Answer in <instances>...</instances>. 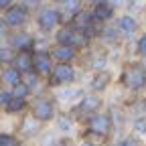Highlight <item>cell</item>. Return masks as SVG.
Returning <instances> with one entry per match:
<instances>
[{
  "instance_id": "6da1fadb",
  "label": "cell",
  "mask_w": 146,
  "mask_h": 146,
  "mask_svg": "<svg viewBox=\"0 0 146 146\" xmlns=\"http://www.w3.org/2000/svg\"><path fill=\"white\" fill-rule=\"evenodd\" d=\"M122 81L126 83L128 89H132V91H138L146 85V67L138 65V63H132V65H128L126 71H124V77Z\"/></svg>"
},
{
  "instance_id": "7a4b0ae2",
  "label": "cell",
  "mask_w": 146,
  "mask_h": 146,
  "mask_svg": "<svg viewBox=\"0 0 146 146\" xmlns=\"http://www.w3.org/2000/svg\"><path fill=\"white\" fill-rule=\"evenodd\" d=\"M49 75L51 85H63L75 79V69H73V65H69V61H59V65H55Z\"/></svg>"
},
{
  "instance_id": "3957f363",
  "label": "cell",
  "mask_w": 146,
  "mask_h": 146,
  "mask_svg": "<svg viewBox=\"0 0 146 146\" xmlns=\"http://www.w3.org/2000/svg\"><path fill=\"white\" fill-rule=\"evenodd\" d=\"M87 130L89 134H98V136H108V132L112 130V118L108 114H94L87 120Z\"/></svg>"
},
{
  "instance_id": "277c9868",
  "label": "cell",
  "mask_w": 146,
  "mask_h": 146,
  "mask_svg": "<svg viewBox=\"0 0 146 146\" xmlns=\"http://www.w3.org/2000/svg\"><path fill=\"white\" fill-rule=\"evenodd\" d=\"M57 43L61 45H71V47H83L87 43V36L83 31H75V29H61L57 33Z\"/></svg>"
},
{
  "instance_id": "5b68a950",
  "label": "cell",
  "mask_w": 146,
  "mask_h": 146,
  "mask_svg": "<svg viewBox=\"0 0 146 146\" xmlns=\"http://www.w3.org/2000/svg\"><path fill=\"white\" fill-rule=\"evenodd\" d=\"M27 16H29V12H27L25 6L14 4V6H8V8H6V12H4V23H6L8 27H21V25L27 23Z\"/></svg>"
},
{
  "instance_id": "8992f818",
  "label": "cell",
  "mask_w": 146,
  "mask_h": 146,
  "mask_svg": "<svg viewBox=\"0 0 146 146\" xmlns=\"http://www.w3.org/2000/svg\"><path fill=\"white\" fill-rule=\"evenodd\" d=\"M53 104L49 102V100H45V98H41V100H36L35 104H33V116L39 120V122H49L51 118H53Z\"/></svg>"
},
{
  "instance_id": "52a82bcc",
  "label": "cell",
  "mask_w": 146,
  "mask_h": 146,
  "mask_svg": "<svg viewBox=\"0 0 146 146\" xmlns=\"http://www.w3.org/2000/svg\"><path fill=\"white\" fill-rule=\"evenodd\" d=\"M59 21H61V16H59V12L55 10V8H43L39 12V27L43 31L55 29V27L59 25Z\"/></svg>"
},
{
  "instance_id": "ba28073f",
  "label": "cell",
  "mask_w": 146,
  "mask_h": 146,
  "mask_svg": "<svg viewBox=\"0 0 146 146\" xmlns=\"http://www.w3.org/2000/svg\"><path fill=\"white\" fill-rule=\"evenodd\" d=\"M53 55L47 53V51H36L33 55V61H35V71L41 73V75H47V73H51V65H53Z\"/></svg>"
},
{
  "instance_id": "9c48e42d",
  "label": "cell",
  "mask_w": 146,
  "mask_h": 146,
  "mask_svg": "<svg viewBox=\"0 0 146 146\" xmlns=\"http://www.w3.org/2000/svg\"><path fill=\"white\" fill-rule=\"evenodd\" d=\"M12 65L21 71V73H31L35 69V61H33V53L31 51H18L12 59Z\"/></svg>"
},
{
  "instance_id": "30bf717a",
  "label": "cell",
  "mask_w": 146,
  "mask_h": 146,
  "mask_svg": "<svg viewBox=\"0 0 146 146\" xmlns=\"http://www.w3.org/2000/svg\"><path fill=\"white\" fill-rule=\"evenodd\" d=\"M96 18H94V12H77V14H73V27H75L77 31H83L85 35H91V23H94Z\"/></svg>"
},
{
  "instance_id": "8fae6325",
  "label": "cell",
  "mask_w": 146,
  "mask_h": 146,
  "mask_svg": "<svg viewBox=\"0 0 146 146\" xmlns=\"http://www.w3.org/2000/svg\"><path fill=\"white\" fill-rule=\"evenodd\" d=\"M100 106H102V102H100L98 96H85L81 100V104L75 108V112H79V114H96L100 110Z\"/></svg>"
},
{
  "instance_id": "7c38bea8",
  "label": "cell",
  "mask_w": 146,
  "mask_h": 146,
  "mask_svg": "<svg viewBox=\"0 0 146 146\" xmlns=\"http://www.w3.org/2000/svg\"><path fill=\"white\" fill-rule=\"evenodd\" d=\"M10 43H12V47L18 49V51H29V49L33 47V36L27 35V33H16V35H12Z\"/></svg>"
},
{
  "instance_id": "4fadbf2b",
  "label": "cell",
  "mask_w": 146,
  "mask_h": 146,
  "mask_svg": "<svg viewBox=\"0 0 146 146\" xmlns=\"http://www.w3.org/2000/svg\"><path fill=\"white\" fill-rule=\"evenodd\" d=\"M53 57L55 59H59V61H71L73 57H75V47H71V45H57L53 49Z\"/></svg>"
},
{
  "instance_id": "5bb4252c",
  "label": "cell",
  "mask_w": 146,
  "mask_h": 146,
  "mask_svg": "<svg viewBox=\"0 0 146 146\" xmlns=\"http://www.w3.org/2000/svg\"><path fill=\"white\" fill-rule=\"evenodd\" d=\"M112 14H114V6L110 2H100L94 8V18H96V21H110Z\"/></svg>"
},
{
  "instance_id": "9a60e30c",
  "label": "cell",
  "mask_w": 146,
  "mask_h": 146,
  "mask_svg": "<svg viewBox=\"0 0 146 146\" xmlns=\"http://www.w3.org/2000/svg\"><path fill=\"white\" fill-rule=\"evenodd\" d=\"M2 79H4L6 83H10V85H16L18 81H23V79H21V71H18L14 65H12V67H6V69L2 71Z\"/></svg>"
},
{
  "instance_id": "2e32d148",
  "label": "cell",
  "mask_w": 146,
  "mask_h": 146,
  "mask_svg": "<svg viewBox=\"0 0 146 146\" xmlns=\"http://www.w3.org/2000/svg\"><path fill=\"white\" fill-rule=\"evenodd\" d=\"M118 29L124 33V35H132L136 31V21L132 16H122L120 21H118Z\"/></svg>"
},
{
  "instance_id": "e0dca14e",
  "label": "cell",
  "mask_w": 146,
  "mask_h": 146,
  "mask_svg": "<svg viewBox=\"0 0 146 146\" xmlns=\"http://www.w3.org/2000/svg\"><path fill=\"white\" fill-rule=\"evenodd\" d=\"M110 83V73H98V75L94 77V81H91V87H94L96 91H104Z\"/></svg>"
},
{
  "instance_id": "ac0fdd59",
  "label": "cell",
  "mask_w": 146,
  "mask_h": 146,
  "mask_svg": "<svg viewBox=\"0 0 146 146\" xmlns=\"http://www.w3.org/2000/svg\"><path fill=\"white\" fill-rule=\"evenodd\" d=\"M4 108H6V112H8V114H18V112H21V110L25 108V98L12 96V98H10V102H8Z\"/></svg>"
},
{
  "instance_id": "d6986e66",
  "label": "cell",
  "mask_w": 146,
  "mask_h": 146,
  "mask_svg": "<svg viewBox=\"0 0 146 146\" xmlns=\"http://www.w3.org/2000/svg\"><path fill=\"white\" fill-rule=\"evenodd\" d=\"M81 6V0H63V10L67 14H77Z\"/></svg>"
},
{
  "instance_id": "ffe728a7",
  "label": "cell",
  "mask_w": 146,
  "mask_h": 146,
  "mask_svg": "<svg viewBox=\"0 0 146 146\" xmlns=\"http://www.w3.org/2000/svg\"><path fill=\"white\" fill-rule=\"evenodd\" d=\"M12 94L18 96V98H27V96L31 94V87H29L25 81H18V83L14 85V89H12Z\"/></svg>"
},
{
  "instance_id": "44dd1931",
  "label": "cell",
  "mask_w": 146,
  "mask_h": 146,
  "mask_svg": "<svg viewBox=\"0 0 146 146\" xmlns=\"http://www.w3.org/2000/svg\"><path fill=\"white\" fill-rule=\"evenodd\" d=\"M0 146H21V144L10 134H0Z\"/></svg>"
},
{
  "instance_id": "7402d4cb",
  "label": "cell",
  "mask_w": 146,
  "mask_h": 146,
  "mask_svg": "<svg viewBox=\"0 0 146 146\" xmlns=\"http://www.w3.org/2000/svg\"><path fill=\"white\" fill-rule=\"evenodd\" d=\"M35 120H36V118H35V116L31 114V116H29V118H27V120L23 122V130H25L27 134H33V132H36V124H35V126H31V124H33Z\"/></svg>"
},
{
  "instance_id": "603a6c76",
  "label": "cell",
  "mask_w": 146,
  "mask_h": 146,
  "mask_svg": "<svg viewBox=\"0 0 146 146\" xmlns=\"http://www.w3.org/2000/svg\"><path fill=\"white\" fill-rule=\"evenodd\" d=\"M12 96H14L12 91H6V89H4V91H0V106H6V104L10 102Z\"/></svg>"
},
{
  "instance_id": "cb8c5ba5",
  "label": "cell",
  "mask_w": 146,
  "mask_h": 146,
  "mask_svg": "<svg viewBox=\"0 0 146 146\" xmlns=\"http://www.w3.org/2000/svg\"><path fill=\"white\" fill-rule=\"evenodd\" d=\"M136 49H138V53L142 55V57H146V35H144V36H140V41H138Z\"/></svg>"
},
{
  "instance_id": "d4e9b609",
  "label": "cell",
  "mask_w": 146,
  "mask_h": 146,
  "mask_svg": "<svg viewBox=\"0 0 146 146\" xmlns=\"http://www.w3.org/2000/svg\"><path fill=\"white\" fill-rule=\"evenodd\" d=\"M10 49H14V47H6L4 51H0V59H2V61H12V59H14Z\"/></svg>"
},
{
  "instance_id": "484cf974",
  "label": "cell",
  "mask_w": 146,
  "mask_h": 146,
  "mask_svg": "<svg viewBox=\"0 0 146 146\" xmlns=\"http://www.w3.org/2000/svg\"><path fill=\"white\" fill-rule=\"evenodd\" d=\"M122 146H142V144H140L138 138H132V136H130V138H126V140L122 142Z\"/></svg>"
},
{
  "instance_id": "4316f807",
  "label": "cell",
  "mask_w": 146,
  "mask_h": 146,
  "mask_svg": "<svg viewBox=\"0 0 146 146\" xmlns=\"http://www.w3.org/2000/svg\"><path fill=\"white\" fill-rule=\"evenodd\" d=\"M134 126H136V130H138V132L146 134V120H138V122H136Z\"/></svg>"
},
{
  "instance_id": "83f0119b",
  "label": "cell",
  "mask_w": 146,
  "mask_h": 146,
  "mask_svg": "<svg viewBox=\"0 0 146 146\" xmlns=\"http://www.w3.org/2000/svg\"><path fill=\"white\" fill-rule=\"evenodd\" d=\"M12 0H0V8H8Z\"/></svg>"
},
{
  "instance_id": "f1b7e54d",
  "label": "cell",
  "mask_w": 146,
  "mask_h": 146,
  "mask_svg": "<svg viewBox=\"0 0 146 146\" xmlns=\"http://www.w3.org/2000/svg\"><path fill=\"white\" fill-rule=\"evenodd\" d=\"M110 4H112V6H120V4H124V0H110Z\"/></svg>"
},
{
  "instance_id": "f546056e",
  "label": "cell",
  "mask_w": 146,
  "mask_h": 146,
  "mask_svg": "<svg viewBox=\"0 0 146 146\" xmlns=\"http://www.w3.org/2000/svg\"><path fill=\"white\" fill-rule=\"evenodd\" d=\"M79 146H100V144H94V142H81Z\"/></svg>"
},
{
  "instance_id": "4dcf8cb0",
  "label": "cell",
  "mask_w": 146,
  "mask_h": 146,
  "mask_svg": "<svg viewBox=\"0 0 146 146\" xmlns=\"http://www.w3.org/2000/svg\"><path fill=\"white\" fill-rule=\"evenodd\" d=\"M4 35V25H2V21H0V36Z\"/></svg>"
},
{
  "instance_id": "1f68e13d",
  "label": "cell",
  "mask_w": 146,
  "mask_h": 146,
  "mask_svg": "<svg viewBox=\"0 0 146 146\" xmlns=\"http://www.w3.org/2000/svg\"><path fill=\"white\" fill-rule=\"evenodd\" d=\"M55 146H69L67 142H59V144H55Z\"/></svg>"
},
{
  "instance_id": "d6a6232c",
  "label": "cell",
  "mask_w": 146,
  "mask_h": 146,
  "mask_svg": "<svg viewBox=\"0 0 146 146\" xmlns=\"http://www.w3.org/2000/svg\"><path fill=\"white\" fill-rule=\"evenodd\" d=\"M144 67H146V65H144Z\"/></svg>"
}]
</instances>
